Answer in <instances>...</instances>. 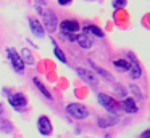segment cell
<instances>
[{
  "label": "cell",
  "mask_w": 150,
  "mask_h": 138,
  "mask_svg": "<svg viewBox=\"0 0 150 138\" xmlns=\"http://www.w3.org/2000/svg\"><path fill=\"white\" fill-rule=\"evenodd\" d=\"M140 138H150V128H149V130H145V132H142Z\"/></svg>",
  "instance_id": "d4e9b609"
},
{
  "label": "cell",
  "mask_w": 150,
  "mask_h": 138,
  "mask_svg": "<svg viewBox=\"0 0 150 138\" xmlns=\"http://www.w3.org/2000/svg\"><path fill=\"white\" fill-rule=\"evenodd\" d=\"M20 55H21V58H23L24 64H29V66H33V64L36 63V61H34V56H33V53H31V51L28 50V48H23Z\"/></svg>",
  "instance_id": "ffe728a7"
},
{
  "label": "cell",
  "mask_w": 150,
  "mask_h": 138,
  "mask_svg": "<svg viewBox=\"0 0 150 138\" xmlns=\"http://www.w3.org/2000/svg\"><path fill=\"white\" fill-rule=\"evenodd\" d=\"M58 26H60V32H63V34H78L81 31L79 22L74 21V19H63Z\"/></svg>",
  "instance_id": "30bf717a"
},
{
  "label": "cell",
  "mask_w": 150,
  "mask_h": 138,
  "mask_svg": "<svg viewBox=\"0 0 150 138\" xmlns=\"http://www.w3.org/2000/svg\"><path fill=\"white\" fill-rule=\"evenodd\" d=\"M36 10L40 15V18H42L44 29H47L49 32H55L57 27H58V18H57L55 11H52V10H49V8H40L37 3H36Z\"/></svg>",
  "instance_id": "6da1fadb"
},
{
  "label": "cell",
  "mask_w": 150,
  "mask_h": 138,
  "mask_svg": "<svg viewBox=\"0 0 150 138\" xmlns=\"http://www.w3.org/2000/svg\"><path fill=\"white\" fill-rule=\"evenodd\" d=\"M65 111H66V114L71 116L76 120H84V119L89 117V109L84 104H81V103H68Z\"/></svg>",
  "instance_id": "277c9868"
},
{
  "label": "cell",
  "mask_w": 150,
  "mask_h": 138,
  "mask_svg": "<svg viewBox=\"0 0 150 138\" xmlns=\"http://www.w3.org/2000/svg\"><path fill=\"white\" fill-rule=\"evenodd\" d=\"M82 32L87 34V35H95V37H98V39H103L105 37V32L102 31L98 26H95V24H86L84 27H82Z\"/></svg>",
  "instance_id": "5bb4252c"
},
{
  "label": "cell",
  "mask_w": 150,
  "mask_h": 138,
  "mask_svg": "<svg viewBox=\"0 0 150 138\" xmlns=\"http://www.w3.org/2000/svg\"><path fill=\"white\" fill-rule=\"evenodd\" d=\"M113 66H115V69L120 71V72H127V71H129V61H127L126 58H120V60L113 61Z\"/></svg>",
  "instance_id": "e0dca14e"
},
{
  "label": "cell",
  "mask_w": 150,
  "mask_h": 138,
  "mask_svg": "<svg viewBox=\"0 0 150 138\" xmlns=\"http://www.w3.org/2000/svg\"><path fill=\"white\" fill-rule=\"evenodd\" d=\"M4 114V104H2V103H0V116Z\"/></svg>",
  "instance_id": "484cf974"
},
{
  "label": "cell",
  "mask_w": 150,
  "mask_h": 138,
  "mask_svg": "<svg viewBox=\"0 0 150 138\" xmlns=\"http://www.w3.org/2000/svg\"><path fill=\"white\" fill-rule=\"evenodd\" d=\"M52 43H53V55L57 56V60H58L60 63H63V64H68V58H66L65 51H63L62 48L55 43V40H52Z\"/></svg>",
  "instance_id": "ac0fdd59"
},
{
  "label": "cell",
  "mask_w": 150,
  "mask_h": 138,
  "mask_svg": "<svg viewBox=\"0 0 150 138\" xmlns=\"http://www.w3.org/2000/svg\"><path fill=\"white\" fill-rule=\"evenodd\" d=\"M7 58H8V61H10V64H11V67H13V71L16 74H20V76H23L24 74V67H26V64H24V61H23V58H21V55L16 51V48H13V47H8L7 48Z\"/></svg>",
  "instance_id": "3957f363"
},
{
  "label": "cell",
  "mask_w": 150,
  "mask_h": 138,
  "mask_svg": "<svg viewBox=\"0 0 150 138\" xmlns=\"http://www.w3.org/2000/svg\"><path fill=\"white\" fill-rule=\"evenodd\" d=\"M97 101L108 114L118 116L121 112V104L111 95H107V93H97Z\"/></svg>",
  "instance_id": "7a4b0ae2"
},
{
  "label": "cell",
  "mask_w": 150,
  "mask_h": 138,
  "mask_svg": "<svg viewBox=\"0 0 150 138\" xmlns=\"http://www.w3.org/2000/svg\"><path fill=\"white\" fill-rule=\"evenodd\" d=\"M33 83H34V85H36V88L39 90V93H40V95H42V96H44V98H45V99H49V101H50V99L53 98V96H52V93H50V90L47 88V87L44 85V83L40 82V80L37 79V77H34V79H33Z\"/></svg>",
  "instance_id": "2e32d148"
},
{
  "label": "cell",
  "mask_w": 150,
  "mask_h": 138,
  "mask_svg": "<svg viewBox=\"0 0 150 138\" xmlns=\"http://www.w3.org/2000/svg\"><path fill=\"white\" fill-rule=\"evenodd\" d=\"M127 5V0H113V8L118 10V8H124Z\"/></svg>",
  "instance_id": "603a6c76"
},
{
  "label": "cell",
  "mask_w": 150,
  "mask_h": 138,
  "mask_svg": "<svg viewBox=\"0 0 150 138\" xmlns=\"http://www.w3.org/2000/svg\"><path fill=\"white\" fill-rule=\"evenodd\" d=\"M76 42H78L79 48H84V50H91L92 45H94V42H92V39L89 37L87 34H78V37H76Z\"/></svg>",
  "instance_id": "9a60e30c"
},
{
  "label": "cell",
  "mask_w": 150,
  "mask_h": 138,
  "mask_svg": "<svg viewBox=\"0 0 150 138\" xmlns=\"http://www.w3.org/2000/svg\"><path fill=\"white\" fill-rule=\"evenodd\" d=\"M118 122H120V117L118 116H107V117H98L97 119V125L100 128H110L113 127V125H116Z\"/></svg>",
  "instance_id": "7c38bea8"
},
{
  "label": "cell",
  "mask_w": 150,
  "mask_h": 138,
  "mask_svg": "<svg viewBox=\"0 0 150 138\" xmlns=\"http://www.w3.org/2000/svg\"><path fill=\"white\" fill-rule=\"evenodd\" d=\"M76 74H78L79 77H81L82 80H84L87 85H91L92 88H97L98 87V77L95 76V72L92 69H86V67H76Z\"/></svg>",
  "instance_id": "8992f818"
},
{
  "label": "cell",
  "mask_w": 150,
  "mask_h": 138,
  "mask_svg": "<svg viewBox=\"0 0 150 138\" xmlns=\"http://www.w3.org/2000/svg\"><path fill=\"white\" fill-rule=\"evenodd\" d=\"M28 24H29V31L33 32L34 37H37V39H44V37H45V29H44L42 22H40L37 18L29 16V18H28Z\"/></svg>",
  "instance_id": "9c48e42d"
},
{
  "label": "cell",
  "mask_w": 150,
  "mask_h": 138,
  "mask_svg": "<svg viewBox=\"0 0 150 138\" xmlns=\"http://www.w3.org/2000/svg\"><path fill=\"white\" fill-rule=\"evenodd\" d=\"M89 66L92 67V71H94L95 74H98V76H102L103 79H107L108 82H111V83H115V77L111 76L110 72H108L107 69H103V67H100V66H97L95 63H92V61H89Z\"/></svg>",
  "instance_id": "4fadbf2b"
},
{
  "label": "cell",
  "mask_w": 150,
  "mask_h": 138,
  "mask_svg": "<svg viewBox=\"0 0 150 138\" xmlns=\"http://www.w3.org/2000/svg\"><path fill=\"white\" fill-rule=\"evenodd\" d=\"M113 92L118 98H126V95H127L126 88H124L123 85H120V83H113Z\"/></svg>",
  "instance_id": "7402d4cb"
},
{
  "label": "cell",
  "mask_w": 150,
  "mask_h": 138,
  "mask_svg": "<svg viewBox=\"0 0 150 138\" xmlns=\"http://www.w3.org/2000/svg\"><path fill=\"white\" fill-rule=\"evenodd\" d=\"M8 104L15 109V111H24L28 106V98L23 92H15L8 95Z\"/></svg>",
  "instance_id": "5b68a950"
},
{
  "label": "cell",
  "mask_w": 150,
  "mask_h": 138,
  "mask_svg": "<svg viewBox=\"0 0 150 138\" xmlns=\"http://www.w3.org/2000/svg\"><path fill=\"white\" fill-rule=\"evenodd\" d=\"M126 60L129 61V77L132 80H137L140 76H142V67H140V63L137 61V58L134 56V53H131V51H127V55H126Z\"/></svg>",
  "instance_id": "52a82bcc"
},
{
  "label": "cell",
  "mask_w": 150,
  "mask_h": 138,
  "mask_svg": "<svg viewBox=\"0 0 150 138\" xmlns=\"http://www.w3.org/2000/svg\"><path fill=\"white\" fill-rule=\"evenodd\" d=\"M37 130L44 137H50L53 133V125L49 116H39V119H37Z\"/></svg>",
  "instance_id": "ba28073f"
},
{
  "label": "cell",
  "mask_w": 150,
  "mask_h": 138,
  "mask_svg": "<svg viewBox=\"0 0 150 138\" xmlns=\"http://www.w3.org/2000/svg\"><path fill=\"white\" fill-rule=\"evenodd\" d=\"M57 2H58V5H62V6H68V5H71L73 0H57Z\"/></svg>",
  "instance_id": "cb8c5ba5"
},
{
  "label": "cell",
  "mask_w": 150,
  "mask_h": 138,
  "mask_svg": "<svg viewBox=\"0 0 150 138\" xmlns=\"http://www.w3.org/2000/svg\"><path fill=\"white\" fill-rule=\"evenodd\" d=\"M13 124H11L10 120H7V119H0V130L4 132V133H7V135H11L13 133Z\"/></svg>",
  "instance_id": "d6986e66"
},
{
  "label": "cell",
  "mask_w": 150,
  "mask_h": 138,
  "mask_svg": "<svg viewBox=\"0 0 150 138\" xmlns=\"http://www.w3.org/2000/svg\"><path fill=\"white\" fill-rule=\"evenodd\" d=\"M121 111L127 112V114H136V112H139V106H137L136 99H134L132 96H126V98H123Z\"/></svg>",
  "instance_id": "8fae6325"
},
{
  "label": "cell",
  "mask_w": 150,
  "mask_h": 138,
  "mask_svg": "<svg viewBox=\"0 0 150 138\" xmlns=\"http://www.w3.org/2000/svg\"><path fill=\"white\" fill-rule=\"evenodd\" d=\"M129 90H131V93H132V98H134V99H139V101H142V99H145V96H144L142 90H140L137 85H134V83H131V85H129Z\"/></svg>",
  "instance_id": "44dd1931"
}]
</instances>
